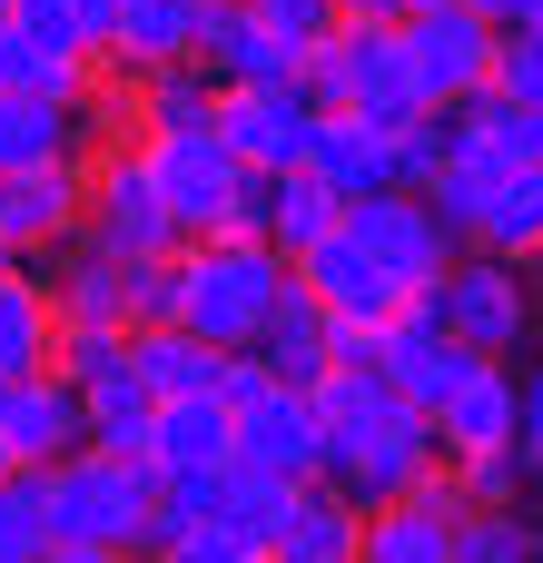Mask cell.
Masks as SVG:
<instances>
[{
	"mask_svg": "<svg viewBox=\"0 0 543 563\" xmlns=\"http://www.w3.org/2000/svg\"><path fill=\"white\" fill-rule=\"evenodd\" d=\"M307 406H317V475L336 495H356V505H386V495H406L415 475L445 465L435 416H415L386 386V366H326L307 386Z\"/></svg>",
	"mask_w": 543,
	"mask_h": 563,
	"instance_id": "6da1fadb",
	"label": "cell"
},
{
	"mask_svg": "<svg viewBox=\"0 0 543 563\" xmlns=\"http://www.w3.org/2000/svg\"><path fill=\"white\" fill-rule=\"evenodd\" d=\"M40 515H49V544H119V554H138V563H148L158 465H148V455H109V445H79V455L40 465Z\"/></svg>",
	"mask_w": 543,
	"mask_h": 563,
	"instance_id": "7a4b0ae2",
	"label": "cell"
},
{
	"mask_svg": "<svg viewBox=\"0 0 543 563\" xmlns=\"http://www.w3.org/2000/svg\"><path fill=\"white\" fill-rule=\"evenodd\" d=\"M277 287H287V257L267 238H188L178 247V327L208 346H257Z\"/></svg>",
	"mask_w": 543,
	"mask_h": 563,
	"instance_id": "3957f363",
	"label": "cell"
},
{
	"mask_svg": "<svg viewBox=\"0 0 543 563\" xmlns=\"http://www.w3.org/2000/svg\"><path fill=\"white\" fill-rule=\"evenodd\" d=\"M297 79H307V99H317V109L376 119L386 139L425 119L415 69H406V20H396V30H376V20H336V30L307 49V69H297Z\"/></svg>",
	"mask_w": 543,
	"mask_h": 563,
	"instance_id": "277c9868",
	"label": "cell"
},
{
	"mask_svg": "<svg viewBox=\"0 0 543 563\" xmlns=\"http://www.w3.org/2000/svg\"><path fill=\"white\" fill-rule=\"evenodd\" d=\"M138 158H148V178H158L178 238H218V228H228V198H237L247 158L218 139V119H208V129H138Z\"/></svg>",
	"mask_w": 543,
	"mask_h": 563,
	"instance_id": "5b68a950",
	"label": "cell"
},
{
	"mask_svg": "<svg viewBox=\"0 0 543 563\" xmlns=\"http://www.w3.org/2000/svg\"><path fill=\"white\" fill-rule=\"evenodd\" d=\"M79 238L109 247V257H168V247H188L178 218H168V198H158V178H148V158H138V139L89 148V228Z\"/></svg>",
	"mask_w": 543,
	"mask_h": 563,
	"instance_id": "8992f818",
	"label": "cell"
},
{
	"mask_svg": "<svg viewBox=\"0 0 543 563\" xmlns=\"http://www.w3.org/2000/svg\"><path fill=\"white\" fill-rule=\"evenodd\" d=\"M495 20L475 0H435V10H406V69H415V99L425 109H455L475 89H495Z\"/></svg>",
	"mask_w": 543,
	"mask_h": 563,
	"instance_id": "52a82bcc",
	"label": "cell"
},
{
	"mask_svg": "<svg viewBox=\"0 0 543 563\" xmlns=\"http://www.w3.org/2000/svg\"><path fill=\"white\" fill-rule=\"evenodd\" d=\"M435 317H445V336H465L475 356H514L524 327H534L524 267H514V257H485V247H455V267L435 277Z\"/></svg>",
	"mask_w": 543,
	"mask_h": 563,
	"instance_id": "ba28073f",
	"label": "cell"
},
{
	"mask_svg": "<svg viewBox=\"0 0 543 563\" xmlns=\"http://www.w3.org/2000/svg\"><path fill=\"white\" fill-rule=\"evenodd\" d=\"M346 238H356V247H366L406 297H425V287L455 267V247H465V238H455L415 188H376V198H356V208H346Z\"/></svg>",
	"mask_w": 543,
	"mask_h": 563,
	"instance_id": "9c48e42d",
	"label": "cell"
},
{
	"mask_svg": "<svg viewBox=\"0 0 543 563\" xmlns=\"http://www.w3.org/2000/svg\"><path fill=\"white\" fill-rule=\"evenodd\" d=\"M465 485H455V465H435V475H415L406 495H386V505H366V534H356V563H455V534H465Z\"/></svg>",
	"mask_w": 543,
	"mask_h": 563,
	"instance_id": "30bf717a",
	"label": "cell"
},
{
	"mask_svg": "<svg viewBox=\"0 0 543 563\" xmlns=\"http://www.w3.org/2000/svg\"><path fill=\"white\" fill-rule=\"evenodd\" d=\"M89 228V158H49V168H10L0 178V247L20 267L59 257Z\"/></svg>",
	"mask_w": 543,
	"mask_h": 563,
	"instance_id": "8fae6325",
	"label": "cell"
},
{
	"mask_svg": "<svg viewBox=\"0 0 543 563\" xmlns=\"http://www.w3.org/2000/svg\"><path fill=\"white\" fill-rule=\"evenodd\" d=\"M317 99L307 79H247V89H218V139L247 158V168H297L307 139H317Z\"/></svg>",
	"mask_w": 543,
	"mask_h": 563,
	"instance_id": "7c38bea8",
	"label": "cell"
},
{
	"mask_svg": "<svg viewBox=\"0 0 543 563\" xmlns=\"http://www.w3.org/2000/svg\"><path fill=\"white\" fill-rule=\"evenodd\" d=\"M237 416V455L228 465H257V475H277V485H307L317 475V406H307V386H257L247 406H228Z\"/></svg>",
	"mask_w": 543,
	"mask_h": 563,
	"instance_id": "4fadbf2b",
	"label": "cell"
},
{
	"mask_svg": "<svg viewBox=\"0 0 543 563\" xmlns=\"http://www.w3.org/2000/svg\"><path fill=\"white\" fill-rule=\"evenodd\" d=\"M89 445V406H79V386L49 366V376H20L10 386V416H0V455L10 465H59V455H79Z\"/></svg>",
	"mask_w": 543,
	"mask_h": 563,
	"instance_id": "5bb4252c",
	"label": "cell"
},
{
	"mask_svg": "<svg viewBox=\"0 0 543 563\" xmlns=\"http://www.w3.org/2000/svg\"><path fill=\"white\" fill-rule=\"evenodd\" d=\"M297 277H307V297H317L336 327H386V317L406 307V287H396V277H386L346 228H336V238H317V247L297 257Z\"/></svg>",
	"mask_w": 543,
	"mask_h": 563,
	"instance_id": "9a60e30c",
	"label": "cell"
},
{
	"mask_svg": "<svg viewBox=\"0 0 543 563\" xmlns=\"http://www.w3.org/2000/svg\"><path fill=\"white\" fill-rule=\"evenodd\" d=\"M514 406H524L514 366L485 356V366L435 406V455H445V465H465V455H505V445H514Z\"/></svg>",
	"mask_w": 543,
	"mask_h": 563,
	"instance_id": "2e32d148",
	"label": "cell"
},
{
	"mask_svg": "<svg viewBox=\"0 0 543 563\" xmlns=\"http://www.w3.org/2000/svg\"><path fill=\"white\" fill-rule=\"evenodd\" d=\"M198 69H208L218 89H247V79H297L307 49H287L247 0H208V20H198Z\"/></svg>",
	"mask_w": 543,
	"mask_h": 563,
	"instance_id": "e0dca14e",
	"label": "cell"
},
{
	"mask_svg": "<svg viewBox=\"0 0 543 563\" xmlns=\"http://www.w3.org/2000/svg\"><path fill=\"white\" fill-rule=\"evenodd\" d=\"M277 386H317L326 366H336V317L307 297V277L287 267V287H277V307H267V327H257V346H247Z\"/></svg>",
	"mask_w": 543,
	"mask_h": 563,
	"instance_id": "ac0fdd59",
	"label": "cell"
},
{
	"mask_svg": "<svg viewBox=\"0 0 543 563\" xmlns=\"http://www.w3.org/2000/svg\"><path fill=\"white\" fill-rule=\"evenodd\" d=\"M356 534H366V505L336 495L326 475H307V485L287 495L277 534H267V563H356Z\"/></svg>",
	"mask_w": 543,
	"mask_h": 563,
	"instance_id": "d6986e66",
	"label": "cell"
},
{
	"mask_svg": "<svg viewBox=\"0 0 543 563\" xmlns=\"http://www.w3.org/2000/svg\"><path fill=\"white\" fill-rule=\"evenodd\" d=\"M198 20H208V0H119V30H109L99 69L138 79V69H168V59H198Z\"/></svg>",
	"mask_w": 543,
	"mask_h": 563,
	"instance_id": "ffe728a7",
	"label": "cell"
},
{
	"mask_svg": "<svg viewBox=\"0 0 543 563\" xmlns=\"http://www.w3.org/2000/svg\"><path fill=\"white\" fill-rule=\"evenodd\" d=\"M445 139L455 158H485V168H543V109L505 99V89H475L445 109Z\"/></svg>",
	"mask_w": 543,
	"mask_h": 563,
	"instance_id": "44dd1931",
	"label": "cell"
},
{
	"mask_svg": "<svg viewBox=\"0 0 543 563\" xmlns=\"http://www.w3.org/2000/svg\"><path fill=\"white\" fill-rule=\"evenodd\" d=\"M307 168L356 208V198H376V188H396V139L376 129V119H346V109H326L317 119V139H307Z\"/></svg>",
	"mask_w": 543,
	"mask_h": 563,
	"instance_id": "7402d4cb",
	"label": "cell"
},
{
	"mask_svg": "<svg viewBox=\"0 0 543 563\" xmlns=\"http://www.w3.org/2000/svg\"><path fill=\"white\" fill-rule=\"evenodd\" d=\"M89 109L79 99H20L0 89V178L10 168H49V158H89Z\"/></svg>",
	"mask_w": 543,
	"mask_h": 563,
	"instance_id": "603a6c76",
	"label": "cell"
},
{
	"mask_svg": "<svg viewBox=\"0 0 543 563\" xmlns=\"http://www.w3.org/2000/svg\"><path fill=\"white\" fill-rule=\"evenodd\" d=\"M228 455H237V416L218 396H158V426H148L158 475H198V465H228Z\"/></svg>",
	"mask_w": 543,
	"mask_h": 563,
	"instance_id": "cb8c5ba5",
	"label": "cell"
},
{
	"mask_svg": "<svg viewBox=\"0 0 543 563\" xmlns=\"http://www.w3.org/2000/svg\"><path fill=\"white\" fill-rule=\"evenodd\" d=\"M336 228H346V198H336L307 158H297V168H267V247H277L287 267H297L317 238H336Z\"/></svg>",
	"mask_w": 543,
	"mask_h": 563,
	"instance_id": "d4e9b609",
	"label": "cell"
},
{
	"mask_svg": "<svg viewBox=\"0 0 543 563\" xmlns=\"http://www.w3.org/2000/svg\"><path fill=\"white\" fill-rule=\"evenodd\" d=\"M228 356L237 346H208L188 327H129V366L158 386V396H218L228 386Z\"/></svg>",
	"mask_w": 543,
	"mask_h": 563,
	"instance_id": "484cf974",
	"label": "cell"
},
{
	"mask_svg": "<svg viewBox=\"0 0 543 563\" xmlns=\"http://www.w3.org/2000/svg\"><path fill=\"white\" fill-rule=\"evenodd\" d=\"M0 89H20V99H89L99 89V59L89 49H59V40H40V30H0Z\"/></svg>",
	"mask_w": 543,
	"mask_h": 563,
	"instance_id": "4316f807",
	"label": "cell"
},
{
	"mask_svg": "<svg viewBox=\"0 0 543 563\" xmlns=\"http://www.w3.org/2000/svg\"><path fill=\"white\" fill-rule=\"evenodd\" d=\"M465 247H485V257H543V168H495V188H485V208H475V238Z\"/></svg>",
	"mask_w": 543,
	"mask_h": 563,
	"instance_id": "83f0119b",
	"label": "cell"
},
{
	"mask_svg": "<svg viewBox=\"0 0 543 563\" xmlns=\"http://www.w3.org/2000/svg\"><path fill=\"white\" fill-rule=\"evenodd\" d=\"M49 346H59V307L30 267H0V376H49Z\"/></svg>",
	"mask_w": 543,
	"mask_h": 563,
	"instance_id": "f1b7e54d",
	"label": "cell"
},
{
	"mask_svg": "<svg viewBox=\"0 0 543 563\" xmlns=\"http://www.w3.org/2000/svg\"><path fill=\"white\" fill-rule=\"evenodd\" d=\"M79 406H89V445H109V455H148V426H158V386L119 356L109 376H89L79 386Z\"/></svg>",
	"mask_w": 543,
	"mask_h": 563,
	"instance_id": "f546056e",
	"label": "cell"
},
{
	"mask_svg": "<svg viewBox=\"0 0 543 563\" xmlns=\"http://www.w3.org/2000/svg\"><path fill=\"white\" fill-rule=\"evenodd\" d=\"M129 109H138V129H208L218 119V79L198 59H168V69L129 79Z\"/></svg>",
	"mask_w": 543,
	"mask_h": 563,
	"instance_id": "4dcf8cb0",
	"label": "cell"
},
{
	"mask_svg": "<svg viewBox=\"0 0 543 563\" xmlns=\"http://www.w3.org/2000/svg\"><path fill=\"white\" fill-rule=\"evenodd\" d=\"M49 554V515H40V475L10 465L0 475V563H40Z\"/></svg>",
	"mask_w": 543,
	"mask_h": 563,
	"instance_id": "1f68e13d",
	"label": "cell"
},
{
	"mask_svg": "<svg viewBox=\"0 0 543 563\" xmlns=\"http://www.w3.org/2000/svg\"><path fill=\"white\" fill-rule=\"evenodd\" d=\"M287 495H297V485H277V475H257V465H228V505H218V525H237V534L267 554V534H277Z\"/></svg>",
	"mask_w": 543,
	"mask_h": 563,
	"instance_id": "d6a6232c",
	"label": "cell"
},
{
	"mask_svg": "<svg viewBox=\"0 0 543 563\" xmlns=\"http://www.w3.org/2000/svg\"><path fill=\"white\" fill-rule=\"evenodd\" d=\"M485 188H495V168H485V158H445V168H435L415 198H425V208H435L455 238H475V208H485Z\"/></svg>",
	"mask_w": 543,
	"mask_h": 563,
	"instance_id": "836d02e7",
	"label": "cell"
},
{
	"mask_svg": "<svg viewBox=\"0 0 543 563\" xmlns=\"http://www.w3.org/2000/svg\"><path fill=\"white\" fill-rule=\"evenodd\" d=\"M129 327H178V247L129 257Z\"/></svg>",
	"mask_w": 543,
	"mask_h": 563,
	"instance_id": "e575fe53",
	"label": "cell"
},
{
	"mask_svg": "<svg viewBox=\"0 0 543 563\" xmlns=\"http://www.w3.org/2000/svg\"><path fill=\"white\" fill-rule=\"evenodd\" d=\"M129 356V327H59V346H49V366L69 376V386H89V376H109Z\"/></svg>",
	"mask_w": 543,
	"mask_h": 563,
	"instance_id": "d590c367",
	"label": "cell"
},
{
	"mask_svg": "<svg viewBox=\"0 0 543 563\" xmlns=\"http://www.w3.org/2000/svg\"><path fill=\"white\" fill-rule=\"evenodd\" d=\"M455 485H465V505H475V515H514L524 455H514V445H505V455H465V465H455Z\"/></svg>",
	"mask_w": 543,
	"mask_h": 563,
	"instance_id": "8d00e7d4",
	"label": "cell"
},
{
	"mask_svg": "<svg viewBox=\"0 0 543 563\" xmlns=\"http://www.w3.org/2000/svg\"><path fill=\"white\" fill-rule=\"evenodd\" d=\"M495 89L524 99V109H543V30H505L495 40Z\"/></svg>",
	"mask_w": 543,
	"mask_h": 563,
	"instance_id": "74e56055",
	"label": "cell"
},
{
	"mask_svg": "<svg viewBox=\"0 0 543 563\" xmlns=\"http://www.w3.org/2000/svg\"><path fill=\"white\" fill-rule=\"evenodd\" d=\"M445 158H455V139H445V109H425L415 129H396V188H425Z\"/></svg>",
	"mask_w": 543,
	"mask_h": 563,
	"instance_id": "f35d334b",
	"label": "cell"
},
{
	"mask_svg": "<svg viewBox=\"0 0 543 563\" xmlns=\"http://www.w3.org/2000/svg\"><path fill=\"white\" fill-rule=\"evenodd\" d=\"M455 563H524V515H465Z\"/></svg>",
	"mask_w": 543,
	"mask_h": 563,
	"instance_id": "ab89813d",
	"label": "cell"
},
{
	"mask_svg": "<svg viewBox=\"0 0 543 563\" xmlns=\"http://www.w3.org/2000/svg\"><path fill=\"white\" fill-rule=\"evenodd\" d=\"M247 10H257L287 49H317V40L336 30V0H247Z\"/></svg>",
	"mask_w": 543,
	"mask_h": 563,
	"instance_id": "60d3db41",
	"label": "cell"
},
{
	"mask_svg": "<svg viewBox=\"0 0 543 563\" xmlns=\"http://www.w3.org/2000/svg\"><path fill=\"white\" fill-rule=\"evenodd\" d=\"M158 563H267V554H257L237 525H188V534H178V544H168Z\"/></svg>",
	"mask_w": 543,
	"mask_h": 563,
	"instance_id": "b9f144b4",
	"label": "cell"
},
{
	"mask_svg": "<svg viewBox=\"0 0 543 563\" xmlns=\"http://www.w3.org/2000/svg\"><path fill=\"white\" fill-rule=\"evenodd\" d=\"M514 455H524V475H543V366L524 376V406H514Z\"/></svg>",
	"mask_w": 543,
	"mask_h": 563,
	"instance_id": "7bdbcfd3",
	"label": "cell"
},
{
	"mask_svg": "<svg viewBox=\"0 0 543 563\" xmlns=\"http://www.w3.org/2000/svg\"><path fill=\"white\" fill-rule=\"evenodd\" d=\"M109 30H119V0H79V40H89V59L109 49Z\"/></svg>",
	"mask_w": 543,
	"mask_h": 563,
	"instance_id": "ee69618b",
	"label": "cell"
},
{
	"mask_svg": "<svg viewBox=\"0 0 543 563\" xmlns=\"http://www.w3.org/2000/svg\"><path fill=\"white\" fill-rule=\"evenodd\" d=\"M415 0H336V20H376V30H396Z\"/></svg>",
	"mask_w": 543,
	"mask_h": 563,
	"instance_id": "f6af8a7d",
	"label": "cell"
},
{
	"mask_svg": "<svg viewBox=\"0 0 543 563\" xmlns=\"http://www.w3.org/2000/svg\"><path fill=\"white\" fill-rule=\"evenodd\" d=\"M40 563H138V554H119V544H49Z\"/></svg>",
	"mask_w": 543,
	"mask_h": 563,
	"instance_id": "bcb514c9",
	"label": "cell"
},
{
	"mask_svg": "<svg viewBox=\"0 0 543 563\" xmlns=\"http://www.w3.org/2000/svg\"><path fill=\"white\" fill-rule=\"evenodd\" d=\"M475 10H485L495 30H524V20H534V0H475Z\"/></svg>",
	"mask_w": 543,
	"mask_h": 563,
	"instance_id": "7dc6e473",
	"label": "cell"
},
{
	"mask_svg": "<svg viewBox=\"0 0 543 563\" xmlns=\"http://www.w3.org/2000/svg\"><path fill=\"white\" fill-rule=\"evenodd\" d=\"M524 563H543V525H524Z\"/></svg>",
	"mask_w": 543,
	"mask_h": 563,
	"instance_id": "c3c4849f",
	"label": "cell"
},
{
	"mask_svg": "<svg viewBox=\"0 0 543 563\" xmlns=\"http://www.w3.org/2000/svg\"><path fill=\"white\" fill-rule=\"evenodd\" d=\"M10 20H20V0H0V30H10Z\"/></svg>",
	"mask_w": 543,
	"mask_h": 563,
	"instance_id": "681fc988",
	"label": "cell"
},
{
	"mask_svg": "<svg viewBox=\"0 0 543 563\" xmlns=\"http://www.w3.org/2000/svg\"><path fill=\"white\" fill-rule=\"evenodd\" d=\"M0 416H10V376H0Z\"/></svg>",
	"mask_w": 543,
	"mask_h": 563,
	"instance_id": "f907efd6",
	"label": "cell"
},
{
	"mask_svg": "<svg viewBox=\"0 0 543 563\" xmlns=\"http://www.w3.org/2000/svg\"><path fill=\"white\" fill-rule=\"evenodd\" d=\"M524 30H543V0H534V20H524Z\"/></svg>",
	"mask_w": 543,
	"mask_h": 563,
	"instance_id": "816d5d0a",
	"label": "cell"
},
{
	"mask_svg": "<svg viewBox=\"0 0 543 563\" xmlns=\"http://www.w3.org/2000/svg\"><path fill=\"white\" fill-rule=\"evenodd\" d=\"M0 475H10V455H0Z\"/></svg>",
	"mask_w": 543,
	"mask_h": 563,
	"instance_id": "f5cc1de1",
	"label": "cell"
},
{
	"mask_svg": "<svg viewBox=\"0 0 543 563\" xmlns=\"http://www.w3.org/2000/svg\"><path fill=\"white\" fill-rule=\"evenodd\" d=\"M415 10H435V0H415Z\"/></svg>",
	"mask_w": 543,
	"mask_h": 563,
	"instance_id": "db71d44e",
	"label": "cell"
}]
</instances>
